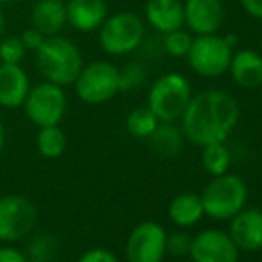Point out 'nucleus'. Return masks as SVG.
I'll list each match as a JSON object with an SVG mask.
<instances>
[{
    "instance_id": "obj_1",
    "label": "nucleus",
    "mask_w": 262,
    "mask_h": 262,
    "mask_svg": "<svg viewBox=\"0 0 262 262\" xmlns=\"http://www.w3.org/2000/svg\"><path fill=\"white\" fill-rule=\"evenodd\" d=\"M239 121V104L232 95L220 90H207L191 97L180 116L184 138L198 146L223 143Z\"/></svg>"
},
{
    "instance_id": "obj_2",
    "label": "nucleus",
    "mask_w": 262,
    "mask_h": 262,
    "mask_svg": "<svg viewBox=\"0 0 262 262\" xmlns=\"http://www.w3.org/2000/svg\"><path fill=\"white\" fill-rule=\"evenodd\" d=\"M34 62L41 77L57 86H72L84 66L79 47L64 36H49L34 52Z\"/></svg>"
},
{
    "instance_id": "obj_3",
    "label": "nucleus",
    "mask_w": 262,
    "mask_h": 262,
    "mask_svg": "<svg viewBox=\"0 0 262 262\" xmlns=\"http://www.w3.org/2000/svg\"><path fill=\"white\" fill-rule=\"evenodd\" d=\"M204 212L212 220H232L246 207L248 187L239 175L223 173L212 177L200 194Z\"/></svg>"
},
{
    "instance_id": "obj_4",
    "label": "nucleus",
    "mask_w": 262,
    "mask_h": 262,
    "mask_svg": "<svg viewBox=\"0 0 262 262\" xmlns=\"http://www.w3.org/2000/svg\"><path fill=\"white\" fill-rule=\"evenodd\" d=\"M145 39V21L132 11L109 14L98 29V43L107 55L121 57L139 49Z\"/></svg>"
},
{
    "instance_id": "obj_5",
    "label": "nucleus",
    "mask_w": 262,
    "mask_h": 262,
    "mask_svg": "<svg viewBox=\"0 0 262 262\" xmlns=\"http://www.w3.org/2000/svg\"><path fill=\"white\" fill-rule=\"evenodd\" d=\"M193 91L182 73L169 72L161 75L148 91V107L162 123H175L184 114Z\"/></svg>"
},
{
    "instance_id": "obj_6",
    "label": "nucleus",
    "mask_w": 262,
    "mask_h": 262,
    "mask_svg": "<svg viewBox=\"0 0 262 262\" xmlns=\"http://www.w3.org/2000/svg\"><path fill=\"white\" fill-rule=\"evenodd\" d=\"M73 88L84 104H105L120 93V68L109 61H91L82 66Z\"/></svg>"
},
{
    "instance_id": "obj_7",
    "label": "nucleus",
    "mask_w": 262,
    "mask_h": 262,
    "mask_svg": "<svg viewBox=\"0 0 262 262\" xmlns=\"http://www.w3.org/2000/svg\"><path fill=\"white\" fill-rule=\"evenodd\" d=\"M25 116L36 127L59 125L68 109V97L62 86H57L49 80L31 86L29 95L24 102Z\"/></svg>"
},
{
    "instance_id": "obj_8",
    "label": "nucleus",
    "mask_w": 262,
    "mask_h": 262,
    "mask_svg": "<svg viewBox=\"0 0 262 262\" xmlns=\"http://www.w3.org/2000/svg\"><path fill=\"white\" fill-rule=\"evenodd\" d=\"M232 54L234 50L227 43L225 36L221 38L217 34H204L193 38L186 59L194 73L207 79H216L228 72Z\"/></svg>"
},
{
    "instance_id": "obj_9",
    "label": "nucleus",
    "mask_w": 262,
    "mask_h": 262,
    "mask_svg": "<svg viewBox=\"0 0 262 262\" xmlns=\"http://www.w3.org/2000/svg\"><path fill=\"white\" fill-rule=\"evenodd\" d=\"M36 223V207L21 194L0 196V241L16 243L27 237Z\"/></svg>"
},
{
    "instance_id": "obj_10",
    "label": "nucleus",
    "mask_w": 262,
    "mask_h": 262,
    "mask_svg": "<svg viewBox=\"0 0 262 262\" xmlns=\"http://www.w3.org/2000/svg\"><path fill=\"white\" fill-rule=\"evenodd\" d=\"M128 262H162L166 257V230L156 221L136 225L125 243Z\"/></svg>"
},
{
    "instance_id": "obj_11",
    "label": "nucleus",
    "mask_w": 262,
    "mask_h": 262,
    "mask_svg": "<svg viewBox=\"0 0 262 262\" xmlns=\"http://www.w3.org/2000/svg\"><path fill=\"white\" fill-rule=\"evenodd\" d=\"M189 257L194 262H237L239 248L228 232L207 228L193 237Z\"/></svg>"
},
{
    "instance_id": "obj_12",
    "label": "nucleus",
    "mask_w": 262,
    "mask_h": 262,
    "mask_svg": "<svg viewBox=\"0 0 262 262\" xmlns=\"http://www.w3.org/2000/svg\"><path fill=\"white\" fill-rule=\"evenodd\" d=\"M225 20L221 0H186L184 2V25L193 34H216Z\"/></svg>"
},
{
    "instance_id": "obj_13",
    "label": "nucleus",
    "mask_w": 262,
    "mask_h": 262,
    "mask_svg": "<svg viewBox=\"0 0 262 262\" xmlns=\"http://www.w3.org/2000/svg\"><path fill=\"white\" fill-rule=\"evenodd\" d=\"M228 235L239 252H259L262 250V210L243 209L230 220Z\"/></svg>"
},
{
    "instance_id": "obj_14",
    "label": "nucleus",
    "mask_w": 262,
    "mask_h": 262,
    "mask_svg": "<svg viewBox=\"0 0 262 262\" xmlns=\"http://www.w3.org/2000/svg\"><path fill=\"white\" fill-rule=\"evenodd\" d=\"M109 16L105 0H68L66 21L73 31L80 34L97 32Z\"/></svg>"
},
{
    "instance_id": "obj_15",
    "label": "nucleus",
    "mask_w": 262,
    "mask_h": 262,
    "mask_svg": "<svg viewBox=\"0 0 262 262\" xmlns=\"http://www.w3.org/2000/svg\"><path fill=\"white\" fill-rule=\"evenodd\" d=\"M31 90L29 73L21 64H2L0 62V107L18 109L24 105Z\"/></svg>"
},
{
    "instance_id": "obj_16",
    "label": "nucleus",
    "mask_w": 262,
    "mask_h": 262,
    "mask_svg": "<svg viewBox=\"0 0 262 262\" xmlns=\"http://www.w3.org/2000/svg\"><path fill=\"white\" fill-rule=\"evenodd\" d=\"M145 18L159 34L184 27V2L180 0H148L145 6Z\"/></svg>"
},
{
    "instance_id": "obj_17",
    "label": "nucleus",
    "mask_w": 262,
    "mask_h": 262,
    "mask_svg": "<svg viewBox=\"0 0 262 262\" xmlns=\"http://www.w3.org/2000/svg\"><path fill=\"white\" fill-rule=\"evenodd\" d=\"M230 77L243 90H257L262 86V55L255 50H239L232 54Z\"/></svg>"
},
{
    "instance_id": "obj_18",
    "label": "nucleus",
    "mask_w": 262,
    "mask_h": 262,
    "mask_svg": "<svg viewBox=\"0 0 262 262\" xmlns=\"http://www.w3.org/2000/svg\"><path fill=\"white\" fill-rule=\"evenodd\" d=\"M31 25L45 38L61 34L68 25L64 0H36L31 11Z\"/></svg>"
},
{
    "instance_id": "obj_19",
    "label": "nucleus",
    "mask_w": 262,
    "mask_h": 262,
    "mask_svg": "<svg viewBox=\"0 0 262 262\" xmlns=\"http://www.w3.org/2000/svg\"><path fill=\"white\" fill-rule=\"evenodd\" d=\"M205 216L204 205H202L200 194L194 193H180L169 202L168 217L173 225L180 228H189L196 225Z\"/></svg>"
},
{
    "instance_id": "obj_20",
    "label": "nucleus",
    "mask_w": 262,
    "mask_h": 262,
    "mask_svg": "<svg viewBox=\"0 0 262 262\" xmlns=\"http://www.w3.org/2000/svg\"><path fill=\"white\" fill-rule=\"evenodd\" d=\"M150 150L159 157H175L184 146V134L173 123H159L154 134L148 138Z\"/></svg>"
},
{
    "instance_id": "obj_21",
    "label": "nucleus",
    "mask_w": 262,
    "mask_h": 262,
    "mask_svg": "<svg viewBox=\"0 0 262 262\" xmlns=\"http://www.w3.org/2000/svg\"><path fill=\"white\" fill-rule=\"evenodd\" d=\"M66 134L59 125L39 127L36 136V148L45 159H59L66 150Z\"/></svg>"
},
{
    "instance_id": "obj_22",
    "label": "nucleus",
    "mask_w": 262,
    "mask_h": 262,
    "mask_svg": "<svg viewBox=\"0 0 262 262\" xmlns=\"http://www.w3.org/2000/svg\"><path fill=\"white\" fill-rule=\"evenodd\" d=\"M202 166L210 177H217L228 173L232 164V154L228 146L223 143H210V145L202 146Z\"/></svg>"
},
{
    "instance_id": "obj_23",
    "label": "nucleus",
    "mask_w": 262,
    "mask_h": 262,
    "mask_svg": "<svg viewBox=\"0 0 262 262\" xmlns=\"http://www.w3.org/2000/svg\"><path fill=\"white\" fill-rule=\"evenodd\" d=\"M159 118L150 111V107H138L130 111V114L125 120L127 132L136 139H148L154 134V130L159 127Z\"/></svg>"
},
{
    "instance_id": "obj_24",
    "label": "nucleus",
    "mask_w": 262,
    "mask_h": 262,
    "mask_svg": "<svg viewBox=\"0 0 262 262\" xmlns=\"http://www.w3.org/2000/svg\"><path fill=\"white\" fill-rule=\"evenodd\" d=\"M162 50L171 57H186L193 43V34L184 29H177V31L166 32L162 34Z\"/></svg>"
},
{
    "instance_id": "obj_25",
    "label": "nucleus",
    "mask_w": 262,
    "mask_h": 262,
    "mask_svg": "<svg viewBox=\"0 0 262 262\" xmlns=\"http://www.w3.org/2000/svg\"><path fill=\"white\" fill-rule=\"evenodd\" d=\"M27 55V49L20 36H7L0 39V62L2 64H21Z\"/></svg>"
},
{
    "instance_id": "obj_26",
    "label": "nucleus",
    "mask_w": 262,
    "mask_h": 262,
    "mask_svg": "<svg viewBox=\"0 0 262 262\" xmlns=\"http://www.w3.org/2000/svg\"><path fill=\"white\" fill-rule=\"evenodd\" d=\"M146 82V68L141 62H128L120 68V91H132Z\"/></svg>"
},
{
    "instance_id": "obj_27",
    "label": "nucleus",
    "mask_w": 262,
    "mask_h": 262,
    "mask_svg": "<svg viewBox=\"0 0 262 262\" xmlns=\"http://www.w3.org/2000/svg\"><path fill=\"white\" fill-rule=\"evenodd\" d=\"M191 243H193V235H189L187 232L166 234V253H169L173 257L189 255Z\"/></svg>"
},
{
    "instance_id": "obj_28",
    "label": "nucleus",
    "mask_w": 262,
    "mask_h": 262,
    "mask_svg": "<svg viewBox=\"0 0 262 262\" xmlns=\"http://www.w3.org/2000/svg\"><path fill=\"white\" fill-rule=\"evenodd\" d=\"M77 262H118V259L107 248H91L88 252H84Z\"/></svg>"
},
{
    "instance_id": "obj_29",
    "label": "nucleus",
    "mask_w": 262,
    "mask_h": 262,
    "mask_svg": "<svg viewBox=\"0 0 262 262\" xmlns=\"http://www.w3.org/2000/svg\"><path fill=\"white\" fill-rule=\"evenodd\" d=\"M20 39H21V43H24L25 49H27V52H36V50L41 47V43L45 41V36H43L38 29L31 27V29H25V31L21 32Z\"/></svg>"
},
{
    "instance_id": "obj_30",
    "label": "nucleus",
    "mask_w": 262,
    "mask_h": 262,
    "mask_svg": "<svg viewBox=\"0 0 262 262\" xmlns=\"http://www.w3.org/2000/svg\"><path fill=\"white\" fill-rule=\"evenodd\" d=\"M0 262H27V257L13 246H0Z\"/></svg>"
},
{
    "instance_id": "obj_31",
    "label": "nucleus",
    "mask_w": 262,
    "mask_h": 262,
    "mask_svg": "<svg viewBox=\"0 0 262 262\" xmlns=\"http://www.w3.org/2000/svg\"><path fill=\"white\" fill-rule=\"evenodd\" d=\"M241 6L246 11V14L262 20V0H241Z\"/></svg>"
},
{
    "instance_id": "obj_32",
    "label": "nucleus",
    "mask_w": 262,
    "mask_h": 262,
    "mask_svg": "<svg viewBox=\"0 0 262 262\" xmlns=\"http://www.w3.org/2000/svg\"><path fill=\"white\" fill-rule=\"evenodd\" d=\"M4 145H6V128H4V123L0 121V154L4 150Z\"/></svg>"
},
{
    "instance_id": "obj_33",
    "label": "nucleus",
    "mask_w": 262,
    "mask_h": 262,
    "mask_svg": "<svg viewBox=\"0 0 262 262\" xmlns=\"http://www.w3.org/2000/svg\"><path fill=\"white\" fill-rule=\"evenodd\" d=\"M4 25H6V21H4V14H2V11H0V36H2Z\"/></svg>"
},
{
    "instance_id": "obj_34",
    "label": "nucleus",
    "mask_w": 262,
    "mask_h": 262,
    "mask_svg": "<svg viewBox=\"0 0 262 262\" xmlns=\"http://www.w3.org/2000/svg\"><path fill=\"white\" fill-rule=\"evenodd\" d=\"M27 262H49V260H45V259H34V257H32V259H27Z\"/></svg>"
},
{
    "instance_id": "obj_35",
    "label": "nucleus",
    "mask_w": 262,
    "mask_h": 262,
    "mask_svg": "<svg viewBox=\"0 0 262 262\" xmlns=\"http://www.w3.org/2000/svg\"><path fill=\"white\" fill-rule=\"evenodd\" d=\"M9 2H14V0H0V4H9Z\"/></svg>"
},
{
    "instance_id": "obj_36",
    "label": "nucleus",
    "mask_w": 262,
    "mask_h": 262,
    "mask_svg": "<svg viewBox=\"0 0 262 262\" xmlns=\"http://www.w3.org/2000/svg\"><path fill=\"white\" fill-rule=\"evenodd\" d=\"M260 45H262V32H260Z\"/></svg>"
}]
</instances>
